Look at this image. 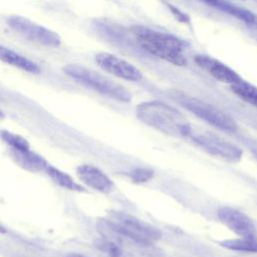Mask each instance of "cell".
Here are the masks:
<instances>
[{"instance_id":"7","label":"cell","mask_w":257,"mask_h":257,"mask_svg":"<svg viewBox=\"0 0 257 257\" xmlns=\"http://www.w3.org/2000/svg\"><path fill=\"white\" fill-rule=\"evenodd\" d=\"M187 138L214 157L229 162H237L242 157V150L239 147L213 133L192 127Z\"/></svg>"},{"instance_id":"22","label":"cell","mask_w":257,"mask_h":257,"mask_svg":"<svg viewBox=\"0 0 257 257\" xmlns=\"http://www.w3.org/2000/svg\"><path fill=\"white\" fill-rule=\"evenodd\" d=\"M68 257H87L84 255H80V254H70Z\"/></svg>"},{"instance_id":"23","label":"cell","mask_w":257,"mask_h":257,"mask_svg":"<svg viewBox=\"0 0 257 257\" xmlns=\"http://www.w3.org/2000/svg\"><path fill=\"white\" fill-rule=\"evenodd\" d=\"M2 117H4V113L0 110V118H2Z\"/></svg>"},{"instance_id":"1","label":"cell","mask_w":257,"mask_h":257,"mask_svg":"<svg viewBox=\"0 0 257 257\" xmlns=\"http://www.w3.org/2000/svg\"><path fill=\"white\" fill-rule=\"evenodd\" d=\"M138 118L164 134L173 137H188L192 126L175 107L160 100H150L137 106Z\"/></svg>"},{"instance_id":"5","label":"cell","mask_w":257,"mask_h":257,"mask_svg":"<svg viewBox=\"0 0 257 257\" xmlns=\"http://www.w3.org/2000/svg\"><path fill=\"white\" fill-rule=\"evenodd\" d=\"M173 98L187 110L219 130L226 132L237 130V123L231 115L208 102L180 91L174 92Z\"/></svg>"},{"instance_id":"15","label":"cell","mask_w":257,"mask_h":257,"mask_svg":"<svg viewBox=\"0 0 257 257\" xmlns=\"http://www.w3.org/2000/svg\"><path fill=\"white\" fill-rule=\"evenodd\" d=\"M216 7L219 10H222L227 14H230L247 24H254L256 22V16L251 11L243 7H240L238 5H235L231 2H228L225 0H219Z\"/></svg>"},{"instance_id":"4","label":"cell","mask_w":257,"mask_h":257,"mask_svg":"<svg viewBox=\"0 0 257 257\" xmlns=\"http://www.w3.org/2000/svg\"><path fill=\"white\" fill-rule=\"evenodd\" d=\"M105 219L117 232L143 245L152 246L162 236L158 228L125 212L110 211Z\"/></svg>"},{"instance_id":"17","label":"cell","mask_w":257,"mask_h":257,"mask_svg":"<svg viewBox=\"0 0 257 257\" xmlns=\"http://www.w3.org/2000/svg\"><path fill=\"white\" fill-rule=\"evenodd\" d=\"M232 91L244 101L257 107V87L242 79L238 83L231 85Z\"/></svg>"},{"instance_id":"8","label":"cell","mask_w":257,"mask_h":257,"mask_svg":"<svg viewBox=\"0 0 257 257\" xmlns=\"http://www.w3.org/2000/svg\"><path fill=\"white\" fill-rule=\"evenodd\" d=\"M95 62L102 70L127 81H138L143 77L141 70L134 64L108 52H100L96 54Z\"/></svg>"},{"instance_id":"10","label":"cell","mask_w":257,"mask_h":257,"mask_svg":"<svg viewBox=\"0 0 257 257\" xmlns=\"http://www.w3.org/2000/svg\"><path fill=\"white\" fill-rule=\"evenodd\" d=\"M194 61L199 67L221 82L233 85L243 79L231 67L211 56L198 54L194 57Z\"/></svg>"},{"instance_id":"24","label":"cell","mask_w":257,"mask_h":257,"mask_svg":"<svg viewBox=\"0 0 257 257\" xmlns=\"http://www.w3.org/2000/svg\"><path fill=\"white\" fill-rule=\"evenodd\" d=\"M255 155H256V157H257V152H256V153H255Z\"/></svg>"},{"instance_id":"13","label":"cell","mask_w":257,"mask_h":257,"mask_svg":"<svg viewBox=\"0 0 257 257\" xmlns=\"http://www.w3.org/2000/svg\"><path fill=\"white\" fill-rule=\"evenodd\" d=\"M11 156L14 161L23 169L30 172H42L48 167V163L38 154L31 152L30 149L26 151H16L11 149Z\"/></svg>"},{"instance_id":"2","label":"cell","mask_w":257,"mask_h":257,"mask_svg":"<svg viewBox=\"0 0 257 257\" xmlns=\"http://www.w3.org/2000/svg\"><path fill=\"white\" fill-rule=\"evenodd\" d=\"M132 32L146 51L175 65L186 64L184 43L178 37L141 25L133 26Z\"/></svg>"},{"instance_id":"6","label":"cell","mask_w":257,"mask_h":257,"mask_svg":"<svg viewBox=\"0 0 257 257\" xmlns=\"http://www.w3.org/2000/svg\"><path fill=\"white\" fill-rule=\"evenodd\" d=\"M7 25L15 33L30 42L52 48L61 45V37L58 33L27 17L11 15L7 18Z\"/></svg>"},{"instance_id":"12","label":"cell","mask_w":257,"mask_h":257,"mask_svg":"<svg viewBox=\"0 0 257 257\" xmlns=\"http://www.w3.org/2000/svg\"><path fill=\"white\" fill-rule=\"evenodd\" d=\"M0 61L29 73L38 74L41 71L35 62L3 45H0Z\"/></svg>"},{"instance_id":"19","label":"cell","mask_w":257,"mask_h":257,"mask_svg":"<svg viewBox=\"0 0 257 257\" xmlns=\"http://www.w3.org/2000/svg\"><path fill=\"white\" fill-rule=\"evenodd\" d=\"M154 176V172L148 168H137L128 173V177L135 183H146Z\"/></svg>"},{"instance_id":"20","label":"cell","mask_w":257,"mask_h":257,"mask_svg":"<svg viewBox=\"0 0 257 257\" xmlns=\"http://www.w3.org/2000/svg\"><path fill=\"white\" fill-rule=\"evenodd\" d=\"M198 1L203 2V3H205V4H208V5H210V6H214V7H216L217 4H218V2H219V0H198Z\"/></svg>"},{"instance_id":"3","label":"cell","mask_w":257,"mask_h":257,"mask_svg":"<svg viewBox=\"0 0 257 257\" xmlns=\"http://www.w3.org/2000/svg\"><path fill=\"white\" fill-rule=\"evenodd\" d=\"M63 71L78 83L113 99L128 102L132 98L131 92L124 86L89 68L68 64L63 67Z\"/></svg>"},{"instance_id":"21","label":"cell","mask_w":257,"mask_h":257,"mask_svg":"<svg viewBox=\"0 0 257 257\" xmlns=\"http://www.w3.org/2000/svg\"><path fill=\"white\" fill-rule=\"evenodd\" d=\"M0 233L1 234H4V233H7V230H6V228L4 227V226H2L1 224H0Z\"/></svg>"},{"instance_id":"11","label":"cell","mask_w":257,"mask_h":257,"mask_svg":"<svg viewBox=\"0 0 257 257\" xmlns=\"http://www.w3.org/2000/svg\"><path fill=\"white\" fill-rule=\"evenodd\" d=\"M76 175L84 185L100 193H110L114 188L111 179L92 165H80L76 168Z\"/></svg>"},{"instance_id":"14","label":"cell","mask_w":257,"mask_h":257,"mask_svg":"<svg viewBox=\"0 0 257 257\" xmlns=\"http://www.w3.org/2000/svg\"><path fill=\"white\" fill-rule=\"evenodd\" d=\"M45 173L50 177V179L57 184L58 186L69 190V191H74V192H84V188L79 185L76 181H74L72 179V177H70L68 174H66L65 172L51 166L48 165V167L45 170Z\"/></svg>"},{"instance_id":"16","label":"cell","mask_w":257,"mask_h":257,"mask_svg":"<svg viewBox=\"0 0 257 257\" xmlns=\"http://www.w3.org/2000/svg\"><path fill=\"white\" fill-rule=\"evenodd\" d=\"M220 245L232 251L257 253V239L239 237L237 239H229L220 242Z\"/></svg>"},{"instance_id":"18","label":"cell","mask_w":257,"mask_h":257,"mask_svg":"<svg viewBox=\"0 0 257 257\" xmlns=\"http://www.w3.org/2000/svg\"><path fill=\"white\" fill-rule=\"evenodd\" d=\"M0 137L12 150L16 151H26L29 150L28 142L17 134H13L8 131H1Z\"/></svg>"},{"instance_id":"9","label":"cell","mask_w":257,"mask_h":257,"mask_svg":"<svg viewBox=\"0 0 257 257\" xmlns=\"http://www.w3.org/2000/svg\"><path fill=\"white\" fill-rule=\"evenodd\" d=\"M219 220L239 237L257 239V230L253 221L244 213L231 207L218 210Z\"/></svg>"}]
</instances>
